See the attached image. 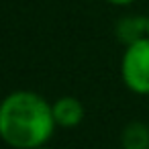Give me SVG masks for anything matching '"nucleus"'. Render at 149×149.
<instances>
[{
    "instance_id": "obj_3",
    "label": "nucleus",
    "mask_w": 149,
    "mask_h": 149,
    "mask_svg": "<svg viewBox=\"0 0 149 149\" xmlns=\"http://www.w3.org/2000/svg\"><path fill=\"white\" fill-rule=\"evenodd\" d=\"M53 108V118L59 129H76L84 120V104L76 96H59L57 100L51 102Z\"/></svg>"
},
{
    "instance_id": "obj_1",
    "label": "nucleus",
    "mask_w": 149,
    "mask_h": 149,
    "mask_svg": "<svg viewBox=\"0 0 149 149\" xmlns=\"http://www.w3.org/2000/svg\"><path fill=\"white\" fill-rule=\"evenodd\" d=\"M57 125L51 102L33 90H15L0 104V137L13 149L45 147Z\"/></svg>"
},
{
    "instance_id": "obj_2",
    "label": "nucleus",
    "mask_w": 149,
    "mask_h": 149,
    "mask_svg": "<svg viewBox=\"0 0 149 149\" xmlns=\"http://www.w3.org/2000/svg\"><path fill=\"white\" fill-rule=\"evenodd\" d=\"M120 80L137 96H149V37L125 47L120 57Z\"/></svg>"
},
{
    "instance_id": "obj_4",
    "label": "nucleus",
    "mask_w": 149,
    "mask_h": 149,
    "mask_svg": "<svg viewBox=\"0 0 149 149\" xmlns=\"http://www.w3.org/2000/svg\"><path fill=\"white\" fill-rule=\"evenodd\" d=\"M114 33L118 41L127 47L135 41H141L147 37V17L143 15H125L123 19L116 21Z\"/></svg>"
},
{
    "instance_id": "obj_8",
    "label": "nucleus",
    "mask_w": 149,
    "mask_h": 149,
    "mask_svg": "<svg viewBox=\"0 0 149 149\" xmlns=\"http://www.w3.org/2000/svg\"><path fill=\"white\" fill-rule=\"evenodd\" d=\"M37 149H49V147H47V145H45V147H37Z\"/></svg>"
},
{
    "instance_id": "obj_7",
    "label": "nucleus",
    "mask_w": 149,
    "mask_h": 149,
    "mask_svg": "<svg viewBox=\"0 0 149 149\" xmlns=\"http://www.w3.org/2000/svg\"><path fill=\"white\" fill-rule=\"evenodd\" d=\"M147 37H149V15H147Z\"/></svg>"
},
{
    "instance_id": "obj_6",
    "label": "nucleus",
    "mask_w": 149,
    "mask_h": 149,
    "mask_svg": "<svg viewBox=\"0 0 149 149\" xmlns=\"http://www.w3.org/2000/svg\"><path fill=\"white\" fill-rule=\"evenodd\" d=\"M104 2H108L112 6H131L135 0H104Z\"/></svg>"
},
{
    "instance_id": "obj_5",
    "label": "nucleus",
    "mask_w": 149,
    "mask_h": 149,
    "mask_svg": "<svg viewBox=\"0 0 149 149\" xmlns=\"http://www.w3.org/2000/svg\"><path fill=\"white\" fill-rule=\"evenodd\" d=\"M120 149H149V125L131 120L120 131Z\"/></svg>"
}]
</instances>
